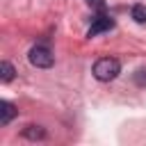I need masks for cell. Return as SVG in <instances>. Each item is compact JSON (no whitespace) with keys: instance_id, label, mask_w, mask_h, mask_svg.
I'll list each match as a JSON object with an SVG mask.
<instances>
[{"instance_id":"1","label":"cell","mask_w":146,"mask_h":146,"mask_svg":"<svg viewBox=\"0 0 146 146\" xmlns=\"http://www.w3.org/2000/svg\"><path fill=\"white\" fill-rule=\"evenodd\" d=\"M119 73H121V64H119V59H114V57H100V59L94 64V78L100 80V82H110V80H114Z\"/></svg>"},{"instance_id":"2","label":"cell","mask_w":146,"mask_h":146,"mask_svg":"<svg viewBox=\"0 0 146 146\" xmlns=\"http://www.w3.org/2000/svg\"><path fill=\"white\" fill-rule=\"evenodd\" d=\"M27 57H30V64L36 66V68H48V66H52V62H55L52 50H50L48 46H43V43H36V46L30 50Z\"/></svg>"},{"instance_id":"3","label":"cell","mask_w":146,"mask_h":146,"mask_svg":"<svg viewBox=\"0 0 146 146\" xmlns=\"http://www.w3.org/2000/svg\"><path fill=\"white\" fill-rule=\"evenodd\" d=\"M112 27H114V21H112L110 16H96L94 25L89 27V36H96L98 32H107V30H112Z\"/></svg>"},{"instance_id":"4","label":"cell","mask_w":146,"mask_h":146,"mask_svg":"<svg viewBox=\"0 0 146 146\" xmlns=\"http://www.w3.org/2000/svg\"><path fill=\"white\" fill-rule=\"evenodd\" d=\"M16 114H18V110H16L9 100H0V123H2V125H7Z\"/></svg>"},{"instance_id":"5","label":"cell","mask_w":146,"mask_h":146,"mask_svg":"<svg viewBox=\"0 0 146 146\" xmlns=\"http://www.w3.org/2000/svg\"><path fill=\"white\" fill-rule=\"evenodd\" d=\"M23 137H27V139H43L46 137V130L41 125H27L23 130Z\"/></svg>"},{"instance_id":"6","label":"cell","mask_w":146,"mask_h":146,"mask_svg":"<svg viewBox=\"0 0 146 146\" xmlns=\"http://www.w3.org/2000/svg\"><path fill=\"white\" fill-rule=\"evenodd\" d=\"M14 73H16V71H14V66H11L9 62H2V64H0V80H2V82H11V80H14Z\"/></svg>"},{"instance_id":"7","label":"cell","mask_w":146,"mask_h":146,"mask_svg":"<svg viewBox=\"0 0 146 146\" xmlns=\"http://www.w3.org/2000/svg\"><path fill=\"white\" fill-rule=\"evenodd\" d=\"M132 18L137 23H146V5H135L132 7Z\"/></svg>"},{"instance_id":"8","label":"cell","mask_w":146,"mask_h":146,"mask_svg":"<svg viewBox=\"0 0 146 146\" xmlns=\"http://www.w3.org/2000/svg\"><path fill=\"white\" fill-rule=\"evenodd\" d=\"M87 2H89V5H94V7H103V2H100V0H87Z\"/></svg>"}]
</instances>
